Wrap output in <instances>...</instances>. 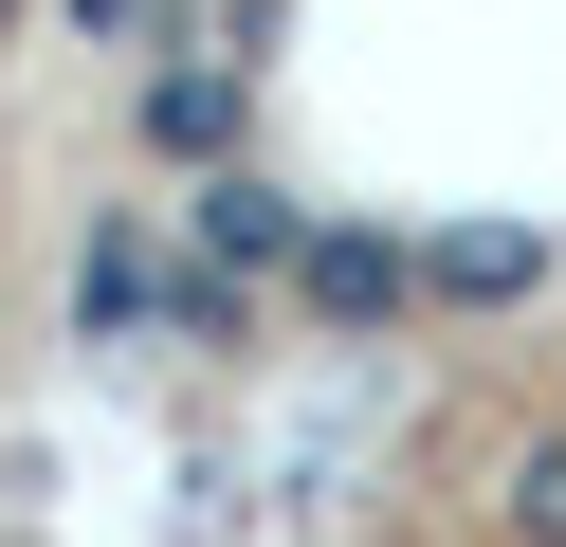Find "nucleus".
<instances>
[{"instance_id": "nucleus-1", "label": "nucleus", "mask_w": 566, "mask_h": 547, "mask_svg": "<svg viewBox=\"0 0 566 547\" xmlns=\"http://www.w3.org/2000/svg\"><path fill=\"white\" fill-rule=\"evenodd\" d=\"M512 529H530V547H566V438H548V456H530V493H512Z\"/></svg>"}]
</instances>
